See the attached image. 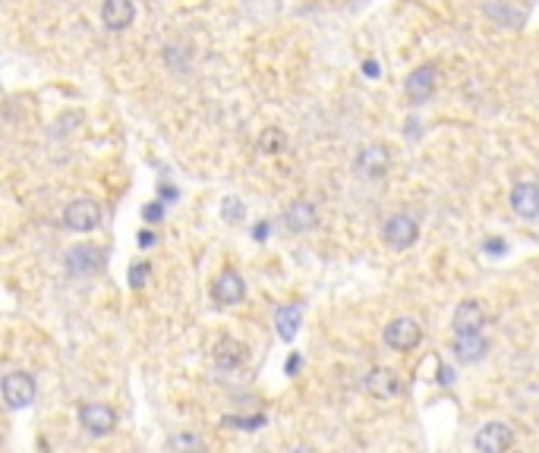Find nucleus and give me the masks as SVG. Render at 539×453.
<instances>
[{
    "mask_svg": "<svg viewBox=\"0 0 539 453\" xmlns=\"http://www.w3.org/2000/svg\"><path fill=\"white\" fill-rule=\"evenodd\" d=\"M0 394H4V403L10 409H26L39 396V384H35V378L29 371H10L4 378V384H0Z\"/></svg>",
    "mask_w": 539,
    "mask_h": 453,
    "instance_id": "f257e3e1",
    "label": "nucleus"
},
{
    "mask_svg": "<svg viewBox=\"0 0 539 453\" xmlns=\"http://www.w3.org/2000/svg\"><path fill=\"white\" fill-rule=\"evenodd\" d=\"M64 224L67 230H76V233H89L102 224V205L92 199H76L64 208Z\"/></svg>",
    "mask_w": 539,
    "mask_h": 453,
    "instance_id": "f03ea898",
    "label": "nucleus"
},
{
    "mask_svg": "<svg viewBox=\"0 0 539 453\" xmlns=\"http://www.w3.org/2000/svg\"><path fill=\"white\" fill-rule=\"evenodd\" d=\"M354 167L363 180H382V176L388 173V167H391V151H388V145H382V142L366 145V148L356 155Z\"/></svg>",
    "mask_w": 539,
    "mask_h": 453,
    "instance_id": "7ed1b4c3",
    "label": "nucleus"
},
{
    "mask_svg": "<svg viewBox=\"0 0 539 453\" xmlns=\"http://www.w3.org/2000/svg\"><path fill=\"white\" fill-rule=\"evenodd\" d=\"M79 425L95 438H104L117 428V413L108 403H83L79 406Z\"/></svg>",
    "mask_w": 539,
    "mask_h": 453,
    "instance_id": "20e7f679",
    "label": "nucleus"
},
{
    "mask_svg": "<svg viewBox=\"0 0 539 453\" xmlns=\"http://www.w3.org/2000/svg\"><path fill=\"white\" fill-rule=\"evenodd\" d=\"M382 236L391 249H410L419 239V224L410 218V214H391L382 226Z\"/></svg>",
    "mask_w": 539,
    "mask_h": 453,
    "instance_id": "39448f33",
    "label": "nucleus"
},
{
    "mask_svg": "<svg viewBox=\"0 0 539 453\" xmlns=\"http://www.w3.org/2000/svg\"><path fill=\"white\" fill-rule=\"evenodd\" d=\"M419 340H423V327H419L417 318H394L391 324L385 327V343L398 352L417 350Z\"/></svg>",
    "mask_w": 539,
    "mask_h": 453,
    "instance_id": "423d86ee",
    "label": "nucleus"
},
{
    "mask_svg": "<svg viewBox=\"0 0 539 453\" xmlns=\"http://www.w3.org/2000/svg\"><path fill=\"white\" fill-rule=\"evenodd\" d=\"M436 88H438V67H436V63H423V67H417L404 82V92H407V98H410L413 104H423V101H429L432 94H436Z\"/></svg>",
    "mask_w": 539,
    "mask_h": 453,
    "instance_id": "0eeeda50",
    "label": "nucleus"
},
{
    "mask_svg": "<svg viewBox=\"0 0 539 453\" xmlns=\"http://www.w3.org/2000/svg\"><path fill=\"white\" fill-rule=\"evenodd\" d=\"M363 387H366V394L375 396V400H394V396L400 394V387H404V381H400V375L394 369L379 365V369H373L363 378Z\"/></svg>",
    "mask_w": 539,
    "mask_h": 453,
    "instance_id": "6e6552de",
    "label": "nucleus"
},
{
    "mask_svg": "<svg viewBox=\"0 0 539 453\" xmlns=\"http://www.w3.org/2000/svg\"><path fill=\"white\" fill-rule=\"evenodd\" d=\"M67 274L70 277H89L98 274L104 268V252L95 245H76V249L67 252Z\"/></svg>",
    "mask_w": 539,
    "mask_h": 453,
    "instance_id": "1a4fd4ad",
    "label": "nucleus"
},
{
    "mask_svg": "<svg viewBox=\"0 0 539 453\" xmlns=\"http://www.w3.org/2000/svg\"><path fill=\"white\" fill-rule=\"evenodd\" d=\"M473 444L482 453H505L508 447H514V428L505 425V422H489L476 431Z\"/></svg>",
    "mask_w": 539,
    "mask_h": 453,
    "instance_id": "9d476101",
    "label": "nucleus"
},
{
    "mask_svg": "<svg viewBox=\"0 0 539 453\" xmlns=\"http://www.w3.org/2000/svg\"><path fill=\"white\" fill-rule=\"evenodd\" d=\"M243 296H247V283L237 271L228 268L211 280V299L218 306H237V302H243Z\"/></svg>",
    "mask_w": 539,
    "mask_h": 453,
    "instance_id": "9b49d317",
    "label": "nucleus"
},
{
    "mask_svg": "<svg viewBox=\"0 0 539 453\" xmlns=\"http://www.w3.org/2000/svg\"><path fill=\"white\" fill-rule=\"evenodd\" d=\"M511 201V211L524 220L539 218V182H517L508 195Z\"/></svg>",
    "mask_w": 539,
    "mask_h": 453,
    "instance_id": "f8f14e48",
    "label": "nucleus"
},
{
    "mask_svg": "<svg viewBox=\"0 0 539 453\" xmlns=\"http://www.w3.org/2000/svg\"><path fill=\"white\" fill-rule=\"evenodd\" d=\"M451 327H454V333H482V327H486V308L476 299H463L454 308Z\"/></svg>",
    "mask_w": 539,
    "mask_h": 453,
    "instance_id": "ddd939ff",
    "label": "nucleus"
},
{
    "mask_svg": "<svg viewBox=\"0 0 539 453\" xmlns=\"http://www.w3.org/2000/svg\"><path fill=\"white\" fill-rule=\"evenodd\" d=\"M136 19V6L133 0H104L102 4V22L108 25L111 31H123L130 29Z\"/></svg>",
    "mask_w": 539,
    "mask_h": 453,
    "instance_id": "4468645a",
    "label": "nucleus"
},
{
    "mask_svg": "<svg viewBox=\"0 0 539 453\" xmlns=\"http://www.w3.org/2000/svg\"><path fill=\"white\" fill-rule=\"evenodd\" d=\"M284 224L291 226L293 233H310L319 226V214H316V205L312 201H291L284 211Z\"/></svg>",
    "mask_w": 539,
    "mask_h": 453,
    "instance_id": "2eb2a0df",
    "label": "nucleus"
},
{
    "mask_svg": "<svg viewBox=\"0 0 539 453\" xmlns=\"http://www.w3.org/2000/svg\"><path fill=\"white\" fill-rule=\"evenodd\" d=\"M247 343L243 340H237V337H224V340H218L215 343V365L218 369H228V371H234V369H240L243 362H247Z\"/></svg>",
    "mask_w": 539,
    "mask_h": 453,
    "instance_id": "dca6fc26",
    "label": "nucleus"
},
{
    "mask_svg": "<svg viewBox=\"0 0 539 453\" xmlns=\"http://www.w3.org/2000/svg\"><path fill=\"white\" fill-rule=\"evenodd\" d=\"M489 352V340L482 333H454V359L461 362H480Z\"/></svg>",
    "mask_w": 539,
    "mask_h": 453,
    "instance_id": "f3484780",
    "label": "nucleus"
},
{
    "mask_svg": "<svg viewBox=\"0 0 539 453\" xmlns=\"http://www.w3.org/2000/svg\"><path fill=\"white\" fill-rule=\"evenodd\" d=\"M303 324V306L300 302H287L274 312V331H278L281 340H293Z\"/></svg>",
    "mask_w": 539,
    "mask_h": 453,
    "instance_id": "a211bd4d",
    "label": "nucleus"
},
{
    "mask_svg": "<svg viewBox=\"0 0 539 453\" xmlns=\"http://www.w3.org/2000/svg\"><path fill=\"white\" fill-rule=\"evenodd\" d=\"M486 16L492 19V22L505 25V29H524V22H526L524 10H514L511 4H501V0H489Z\"/></svg>",
    "mask_w": 539,
    "mask_h": 453,
    "instance_id": "6ab92c4d",
    "label": "nucleus"
},
{
    "mask_svg": "<svg viewBox=\"0 0 539 453\" xmlns=\"http://www.w3.org/2000/svg\"><path fill=\"white\" fill-rule=\"evenodd\" d=\"M284 148H287V136L278 129V126H268V129H262V136H259V151H262V155H281Z\"/></svg>",
    "mask_w": 539,
    "mask_h": 453,
    "instance_id": "aec40b11",
    "label": "nucleus"
},
{
    "mask_svg": "<svg viewBox=\"0 0 539 453\" xmlns=\"http://www.w3.org/2000/svg\"><path fill=\"white\" fill-rule=\"evenodd\" d=\"M167 450H205V438L202 434H171V438L165 440Z\"/></svg>",
    "mask_w": 539,
    "mask_h": 453,
    "instance_id": "412c9836",
    "label": "nucleus"
},
{
    "mask_svg": "<svg viewBox=\"0 0 539 453\" xmlns=\"http://www.w3.org/2000/svg\"><path fill=\"white\" fill-rule=\"evenodd\" d=\"M265 415H253V419H249V415H224L221 419V425L224 428H240V431H256V428H262L265 425Z\"/></svg>",
    "mask_w": 539,
    "mask_h": 453,
    "instance_id": "4be33fe9",
    "label": "nucleus"
},
{
    "mask_svg": "<svg viewBox=\"0 0 539 453\" xmlns=\"http://www.w3.org/2000/svg\"><path fill=\"white\" fill-rule=\"evenodd\" d=\"M148 277H152V264H148V262H136L133 268H130V287L142 289V287H146Z\"/></svg>",
    "mask_w": 539,
    "mask_h": 453,
    "instance_id": "5701e85b",
    "label": "nucleus"
},
{
    "mask_svg": "<svg viewBox=\"0 0 539 453\" xmlns=\"http://www.w3.org/2000/svg\"><path fill=\"white\" fill-rule=\"evenodd\" d=\"M221 218L224 220H243V201L240 199H224V205H221Z\"/></svg>",
    "mask_w": 539,
    "mask_h": 453,
    "instance_id": "b1692460",
    "label": "nucleus"
},
{
    "mask_svg": "<svg viewBox=\"0 0 539 453\" xmlns=\"http://www.w3.org/2000/svg\"><path fill=\"white\" fill-rule=\"evenodd\" d=\"M482 249H486L489 255H501V252H508V243H505V239H499V236H492V239H486V243H482Z\"/></svg>",
    "mask_w": 539,
    "mask_h": 453,
    "instance_id": "393cba45",
    "label": "nucleus"
},
{
    "mask_svg": "<svg viewBox=\"0 0 539 453\" xmlns=\"http://www.w3.org/2000/svg\"><path fill=\"white\" fill-rule=\"evenodd\" d=\"M142 214H146V220H161V214H165V208H161L158 201H152V205L142 208Z\"/></svg>",
    "mask_w": 539,
    "mask_h": 453,
    "instance_id": "a878e982",
    "label": "nucleus"
},
{
    "mask_svg": "<svg viewBox=\"0 0 539 453\" xmlns=\"http://www.w3.org/2000/svg\"><path fill=\"white\" fill-rule=\"evenodd\" d=\"M363 73H366V79H379V76H382L379 60H366V63H363Z\"/></svg>",
    "mask_w": 539,
    "mask_h": 453,
    "instance_id": "bb28decb",
    "label": "nucleus"
},
{
    "mask_svg": "<svg viewBox=\"0 0 539 453\" xmlns=\"http://www.w3.org/2000/svg\"><path fill=\"white\" fill-rule=\"evenodd\" d=\"M139 245H142V249H148V245H155V233H139Z\"/></svg>",
    "mask_w": 539,
    "mask_h": 453,
    "instance_id": "cd10ccee",
    "label": "nucleus"
},
{
    "mask_svg": "<svg viewBox=\"0 0 539 453\" xmlns=\"http://www.w3.org/2000/svg\"><path fill=\"white\" fill-rule=\"evenodd\" d=\"M256 236L265 239V236H268V224H259V226H256Z\"/></svg>",
    "mask_w": 539,
    "mask_h": 453,
    "instance_id": "c85d7f7f",
    "label": "nucleus"
},
{
    "mask_svg": "<svg viewBox=\"0 0 539 453\" xmlns=\"http://www.w3.org/2000/svg\"><path fill=\"white\" fill-rule=\"evenodd\" d=\"M297 365H300V356H293L291 362H287V371H291V375H293V371H297Z\"/></svg>",
    "mask_w": 539,
    "mask_h": 453,
    "instance_id": "c756f323",
    "label": "nucleus"
}]
</instances>
